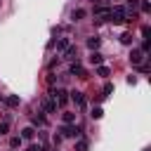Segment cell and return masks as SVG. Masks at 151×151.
<instances>
[{"mask_svg": "<svg viewBox=\"0 0 151 151\" xmlns=\"http://www.w3.org/2000/svg\"><path fill=\"white\" fill-rule=\"evenodd\" d=\"M90 116H92V118H94V120H99V118H101V116H104V111H101V106H94V109H92V113H90Z\"/></svg>", "mask_w": 151, "mask_h": 151, "instance_id": "obj_16", "label": "cell"}, {"mask_svg": "<svg viewBox=\"0 0 151 151\" xmlns=\"http://www.w3.org/2000/svg\"><path fill=\"white\" fill-rule=\"evenodd\" d=\"M33 134H35L33 127H24V130H21V139H33Z\"/></svg>", "mask_w": 151, "mask_h": 151, "instance_id": "obj_13", "label": "cell"}, {"mask_svg": "<svg viewBox=\"0 0 151 151\" xmlns=\"http://www.w3.org/2000/svg\"><path fill=\"white\" fill-rule=\"evenodd\" d=\"M90 61H92V64H94V66H99V64H101V61H104V57H101V54H99V52H97V50H92V54H90Z\"/></svg>", "mask_w": 151, "mask_h": 151, "instance_id": "obj_10", "label": "cell"}, {"mask_svg": "<svg viewBox=\"0 0 151 151\" xmlns=\"http://www.w3.org/2000/svg\"><path fill=\"white\" fill-rule=\"evenodd\" d=\"M52 97H54L57 106H66V101H68V92L66 90H52Z\"/></svg>", "mask_w": 151, "mask_h": 151, "instance_id": "obj_3", "label": "cell"}, {"mask_svg": "<svg viewBox=\"0 0 151 151\" xmlns=\"http://www.w3.org/2000/svg\"><path fill=\"white\" fill-rule=\"evenodd\" d=\"M45 111L54 113V111H57V101H54V99H47V101H45Z\"/></svg>", "mask_w": 151, "mask_h": 151, "instance_id": "obj_14", "label": "cell"}, {"mask_svg": "<svg viewBox=\"0 0 151 151\" xmlns=\"http://www.w3.org/2000/svg\"><path fill=\"white\" fill-rule=\"evenodd\" d=\"M130 61H132V66H139V64L144 61V52H142V50H132V52H130Z\"/></svg>", "mask_w": 151, "mask_h": 151, "instance_id": "obj_4", "label": "cell"}, {"mask_svg": "<svg viewBox=\"0 0 151 151\" xmlns=\"http://www.w3.org/2000/svg\"><path fill=\"white\" fill-rule=\"evenodd\" d=\"M7 130H9V123H7V120H2V123H0V134H5Z\"/></svg>", "mask_w": 151, "mask_h": 151, "instance_id": "obj_24", "label": "cell"}, {"mask_svg": "<svg viewBox=\"0 0 151 151\" xmlns=\"http://www.w3.org/2000/svg\"><path fill=\"white\" fill-rule=\"evenodd\" d=\"M33 125H38V127L45 125V116H42V113H35V116H33Z\"/></svg>", "mask_w": 151, "mask_h": 151, "instance_id": "obj_17", "label": "cell"}, {"mask_svg": "<svg viewBox=\"0 0 151 151\" xmlns=\"http://www.w3.org/2000/svg\"><path fill=\"white\" fill-rule=\"evenodd\" d=\"M76 151H87V139H78L76 142Z\"/></svg>", "mask_w": 151, "mask_h": 151, "instance_id": "obj_18", "label": "cell"}, {"mask_svg": "<svg viewBox=\"0 0 151 151\" xmlns=\"http://www.w3.org/2000/svg\"><path fill=\"white\" fill-rule=\"evenodd\" d=\"M120 42H123V45H130V42H132V35H130V33H123V35H120Z\"/></svg>", "mask_w": 151, "mask_h": 151, "instance_id": "obj_19", "label": "cell"}, {"mask_svg": "<svg viewBox=\"0 0 151 151\" xmlns=\"http://www.w3.org/2000/svg\"><path fill=\"white\" fill-rule=\"evenodd\" d=\"M5 104H7V106H9V109H17V106H19V104H21V99H19V97H17V94H9V97H7V99H5Z\"/></svg>", "mask_w": 151, "mask_h": 151, "instance_id": "obj_7", "label": "cell"}, {"mask_svg": "<svg viewBox=\"0 0 151 151\" xmlns=\"http://www.w3.org/2000/svg\"><path fill=\"white\" fill-rule=\"evenodd\" d=\"M71 101L76 106H85V94L83 92H71Z\"/></svg>", "mask_w": 151, "mask_h": 151, "instance_id": "obj_6", "label": "cell"}, {"mask_svg": "<svg viewBox=\"0 0 151 151\" xmlns=\"http://www.w3.org/2000/svg\"><path fill=\"white\" fill-rule=\"evenodd\" d=\"M99 45H101V38H99V35H92V38H87V47H90V50H97Z\"/></svg>", "mask_w": 151, "mask_h": 151, "instance_id": "obj_9", "label": "cell"}, {"mask_svg": "<svg viewBox=\"0 0 151 151\" xmlns=\"http://www.w3.org/2000/svg\"><path fill=\"white\" fill-rule=\"evenodd\" d=\"M109 73H111V71H109V66H104V64H99V66H97V76L109 78Z\"/></svg>", "mask_w": 151, "mask_h": 151, "instance_id": "obj_12", "label": "cell"}, {"mask_svg": "<svg viewBox=\"0 0 151 151\" xmlns=\"http://www.w3.org/2000/svg\"><path fill=\"white\" fill-rule=\"evenodd\" d=\"M109 21H113V24H123V21H127V7H113L111 14H109Z\"/></svg>", "mask_w": 151, "mask_h": 151, "instance_id": "obj_1", "label": "cell"}, {"mask_svg": "<svg viewBox=\"0 0 151 151\" xmlns=\"http://www.w3.org/2000/svg\"><path fill=\"white\" fill-rule=\"evenodd\" d=\"M61 118H64V123H73L76 120V113H61Z\"/></svg>", "mask_w": 151, "mask_h": 151, "instance_id": "obj_20", "label": "cell"}, {"mask_svg": "<svg viewBox=\"0 0 151 151\" xmlns=\"http://www.w3.org/2000/svg\"><path fill=\"white\" fill-rule=\"evenodd\" d=\"M127 7H130V9H134V7H139V0H127Z\"/></svg>", "mask_w": 151, "mask_h": 151, "instance_id": "obj_26", "label": "cell"}, {"mask_svg": "<svg viewBox=\"0 0 151 151\" xmlns=\"http://www.w3.org/2000/svg\"><path fill=\"white\" fill-rule=\"evenodd\" d=\"M19 144H21V137H12V139H9V146H12V149H19Z\"/></svg>", "mask_w": 151, "mask_h": 151, "instance_id": "obj_21", "label": "cell"}, {"mask_svg": "<svg viewBox=\"0 0 151 151\" xmlns=\"http://www.w3.org/2000/svg\"><path fill=\"white\" fill-rule=\"evenodd\" d=\"M149 50H151V40L144 38V42H142V52H149Z\"/></svg>", "mask_w": 151, "mask_h": 151, "instance_id": "obj_22", "label": "cell"}, {"mask_svg": "<svg viewBox=\"0 0 151 151\" xmlns=\"http://www.w3.org/2000/svg\"><path fill=\"white\" fill-rule=\"evenodd\" d=\"M94 14H97V17H106V19H109V14H111V7H104V5H99V7H94Z\"/></svg>", "mask_w": 151, "mask_h": 151, "instance_id": "obj_8", "label": "cell"}, {"mask_svg": "<svg viewBox=\"0 0 151 151\" xmlns=\"http://www.w3.org/2000/svg\"><path fill=\"white\" fill-rule=\"evenodd\" d=\"M71 17H73V21H80V19L85 17V9H73V12H71Z\"/></svg>", "mask_w": 151, "mask_h": 151, "instance_id": "obj_15", "label": "cell"}, {"mask_svg": "<svg viewBox=\"0 0 151 151\" xmlns=\"http://www.w3.org/2000/svg\"><path fill=\"white\" fill-rule=\"evenodd\" d=\"M111 92H113V85H111V83H106V85H104V97H109Z\"/></svg>", "mask_w": 151, "mask_h": 151, "instance_id": "obj_23", "label": "cell"}, {"mask_svg": "<svg viewBox=\"0 0 151 151\" xmlns=\"http://www.w3.org/2000/svg\"><path fill=\"white\" fill-rule=\"evenodd\" d=\"M68 73L71 76H78V78H87V73H85V68L76 61V64H71V68H68Z\"/></svg>", "mask_w": 151, "mask_h": 151, "instance_id": "obj_5", "label": "cell"}, {"mask_svg": "<svg viewBox=\"0 0 151 151\" xmlns=\"http://www.w3.org/2000/svg\"><path fill=\"white\" fill-rule=\"evenodd\" d=\"M142 12H151V5L146 0H142Z\"/></svg>", "mask_w": 151, "mask_h": 151, "instance_id": "obj_25", "label": "cell"}, {"mask_svg": "<svg viewBox=\"0 0 151 151\" xmlns=\"http://www.w3.org/2000/svg\"><path fill=\"white\" fill-rule=\"evenodd\" d=\"M52 45H57V50H66L71 42H68V38H59V40H54Z\"/></svg>", "mask_w": 151, "mask_h": 151, "instance_id": "obj_11", "label": "cell"}, {"mask_svg": "<svg viewBox=\"0 0 151 151\" xmlns=\"http://www.w3.org/2000/svg\"><path fill=\"white\" fill-rule=\"evenodd\" d=\"M59 132H61V137H73V139L83 134V130H80L78 125H73V123H66V125H64V127H61Z\"/></svg>", "mask_w": 151, "mask_h": 151, "instance_id": "obj_2", "label": "cell"}]
</instances>
